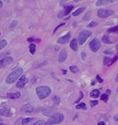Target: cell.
Listing matches in <instances>:
<instances>
[{"instance_id": "obj_1", "label": "cell", "mask_w": 118, "mask_h": 125, "mask_svg": "<svg viewBox=\"0 0 118 125\" xmlns=\"http://www.w3.org/2000/svg\"><path fill=\"white\" fill-rule=\"evenodd\" d=\"M52 90L47 86H40L36 87V94L40 99H44L51 95Z\"/></svg>"}, {"instance_id": "obj_2", "label": "cell", "mask_w": 118, "mask_h": 125, "mask_svg": "<svg viewBox=\"0 0 118 125\" xmlns=\"http://www.w3.org/2000/svg\"><path fill=\"white\" fill-rule=\"evenodd\" d=\"M22 73H23V69H22V68H18V69H16L15 71L11 72V73L8 75L7 79H6V83H8V84L14 83L17 79L22 74Z\"/></svg>"}, {"instance_id": "obj_3", "label": "cell", "mask_w": 118, "mask_h": 125, "mask_svg": "<svg viewBox=\"0 0 118 125\" xmlns=\"http://www.w3.org/2000/svg\"><path fill=\"white\" fill-rule=\"evenodd\" d=\"M64 121V115L62 113H55L46 122H44V125H55L59 124Z\"/></svg>"}, {"instance_id": "obj_4", "label": "cell", "mask_w": 118, "mask_h": 125, "mask_svg": "<svg viewBox=\"0 0 118 125\" xmlns=\"http://www.w3.org/2000/svg\"><path fill=\"white\" fill-rule=\"evenodd\" d=\"M91 36V32L89 31H82L79 34V43L80 45H82L85 43L87 40Z\"/></svg>"}, {"instance_id": "obj_5", "label": "cell", "mask_w": 118, "mask_h": 125, "mask_svg": "<svg viewBox=\"0 0 118 125\" xmlns=\"http://www.w3.org/2000/svg\"><path fill=\"white\" fill-rule=\"evenodd\" d=\"M114 12L113 10L109 9H99L98 10V17L101 19H105L107 17H110L114 14Z\"/></svg>"}, {"instance_id": "obj_6", "label": "cell", "mask_w": 118, "mask_h": 125, "mask_svg": "<svg viewBox=\"0 0 118 125\" xmlns=\"http://www.w3.org/2000/svg\"><path fill=\"white\" fill-rule=\"evenodd\" d=\"M89 46H90V49H91L93 52H96L100 49L101 43H100L98 39H93L92 41H91V42H90V44H89Z\"/></svg>"}, {"instance_id": "obj_7", "label": "cell", "mask_w": 118, "mask_h": 125, "mask_svg": "<svg viewBox=\"0 0 118 125\" xmlns=\"http://www.w3.org/2000/svg\"><path fill=\"white\" fill-rule=\"evenodd\" d=\"M12 62H13V58L12 57H10V56L4 57L3 59L0 60V68H4V67L8 66Z\"/></svg>"}, {"instance_id": "obj_8", "label": "cell", "mask_w": 118, "mask_h": 125, "mask_svg": "<svg viewBox=\"0 0 118 125\" xmlns=\"http://www.w3.org/2000/svg\"><path fill=\"white\" fill-rule=\"evenodd\" d=\"M73 8H74V6H72V5H70V6H65L64 7V11H62L60 14H58V18H62L63 16L68 15Z\"/></svg>"}, {"instance_id": "obj_9", "label": "cell", "mask_w": 118, "mask_h": 125, "mask_svg": "<svg viewBox=\"0 0 118 125\" xmlns=\"http://www.w3.org/2000/svg\"><path fill=\"white\" fill-rule=\"evenodd\" d=\"M70 36H71V33L70 32H67L66 35L62 36V37H60L58 40H57V42L59 44H65V43H67L69 39H70Z\"/></svg>"}, {"instance_id": "obj_10", "label": "cell", "mask_w": 118, "mask_h": 125, "mask_svg": "<svg viewBox=\"0 0 118 125\" xmlns=\"http://www.w3.org/2000/svg\"><path fill=\"white\" fill-rule=\"evenodd\" d=\"M12 112L11 109L8 108H2L0 109V116H4V117H11Z\"/></svg>"}, {"instance_id": "obj_11", "label": "cell", "mask_w": 118, "mask_h": 125, "mask_svg": "<svg viewBox=\"0 0 118 125\" xmlns=\"http://www.w3.org/2000/svg\"><path fill=\"white\" fill-rule=\"evenodd\" d=\"M28 82V79L27 77L25 76V75H22L21 77H20V79L18 81V83H17V85L16 86L18 87V88H22L26 84H27Z\"/></svg>"}, {"instance_id": "obj_12", "label": "cell", "mask_w": 118, "mask_h": 125, "mask_svg": "<svg viewBox=\"0 0 118 125\" xmlns=\"http://www.w3.org/2000/svg\"><path fill=\"white\" fill-rule=\"evenodd\" d=\"M67 50H62V51H61V52L59 53L58 61L60 62H65V61L67 60Z\"/></svg>"}, {"instance_id": "obj_13", "label": "cell", "mask_w": 118, "mask_h": 125, "mask_svg": "<svg viewBox=\"0 0 118 125\" xmlns=\"http://www.w3.org/2000/svg\"><path fill=\"white\" fill-rule=\"evenodd\" d=\"M7 97H8V98H11V99H16V98H19L20 97V92L8 93V94H7Z\"/></svg>"}, {"instance_id": "obj_14", "label": "cell", "mask_w": 118, "mask_h": 125, "mask_svg": "<svg viewBox=\"0 0 118 125\" xmlns=\"http://www.w3.org/2000/svg\"><path fill=\"white\" fill-rule=\"evenodd\" d=\"M70 48L74 52H77V51H78V41H77V39H73L72 41H71V42H70Z\"/></svg>"}, {"instance_id": "obj_15", "label": "cell", "mask_w": 118, "mask_h": 125, "mask_svg": "<svg viewBox=\"0 0 118 125\" xmlns=\"http://www.w3.org/2000/svg\"><path fill=\"white\" fill-rule=\"evenodd\" d=\"M91 97L93 98H97L98 97H100V91L98 89H94L91 92Z\"/></svg>"}, {"instance_id": "obj_16", "label": "cell", "mask_w": 118, "mask_h": 125, "mask_svg": "<svg viewBox=\"0 0 118 125\" xmlns=\"http://www.w3.org/2000/svg\"><path fill=\"white\" fill-rule=\"evenodd\" d=\"M112 63H113V61H112V59H111L110 57H105V58H104V60H103V64H104V65L110 66Z\"/></svg>"}, {"instance_id": "obj_17", "label": "cell", "mask_w": 118, "mask_h": 125, "mask_svg": "<svg viewBox=\"0 0 118 125\" xmlns=\"http://www.w3.org/2000/svg\"><path fill=\"white\" fill-rule=\"evenodd\" d=\"M113 1H106V0H99V1H97L96 2V5L97 6H102V5H107L109 4V3H112Z\"/></svg>"}, {"instance_id": "obj_18", "label": "cell", "mask_w": 118, "mask_h": 125, "mask_svg": "<svg viewBox=\"0 0 118 125\" xmlns=\"http://www.w3.org/2000/svg\"><path fill=\"white\" fill-rule=\"evenodd\" d=\"M84 10H85V8H78L76 11L73 12V14H72V15L74 16V17H76V16H79V14H81Z\"/></svg>"}, {"instance_id": "obj_19", "label": "cell", "mask_w": 118, "mask_h": 125, "mask_svg": "<svg viewBox=\"0 0 118 125\" xmlns=\"http://www.w3.org/2000/svg\"><path fill=\"white\" fill-rule=\"evenodd\" d=\"M29 50H30V52H31L32 54H34V53H35V51H36V45L34 44V43H32V44H30Z\"/></svg>"}, {"instance_id": "obj_20", "label": "cell", "mask_w": 118, "mask_h": 125, "mask_svg": "<svg viewBox=\"0 0 118 125\" xmlns=\"http://www.w3.org/2000/svg\"><path fill=\"white\" fill-rule=\"evenodd\" d=\"M32 121V118H24L21 120V124L22 125H28L30 121Z\"/></svg>"}, {"instance_id": "obj_21", "label": "cell", "mask_w": 118, "mask_h": 125, "mask_svg": "<svg viewBox=\"0 0 118 125\" xmlns=\"http://www.w3.org/2000/svg\"><path fill=\"white\" fill-rule=\"evenodd\" d=\"M102 42L105 43H108V44L112 43V41L110 40V38H109V36L108 35H104L103 37H102Z\"/></svg>"}, {"instance_id": "obj_22", "label": "cell", "mask_w": 118, "mask_h": 125, "mask_svg": "<svg viewBox=\"0 0 118 125\" xmlns=\"http://www.w3.org/2000/svg\"><path fill=\"white\" fill-rule=\"evenodd\" d=\"M70 71L72 72V73L76 74V73H79V67L78 66H76V65H72V66H70Z\"/></svg>"}, {"instance_id": "obj_23", "label": "cell", "mask_w": 118, "mask_h": 125, "mask_svg": "<svg viewBox=\"0 0 118 125\" xmlns=\"http://www.w3.org/2000/svg\"><path fill=\"white\" fill-rule=\"evenodd\" d=\"M7 44H8V42H7V41H6V40H2V41H0V51H1L3 48H5V47L7 46Z\"/></svg>"}, {"instance_id": "obj_24", "label": "cell", "mask_w": 118, "mask_h": 125, "mask_svg": "<svg viewBox=\"0 0 118 125\" xmlns=\"http://www.w3.org/2000/svg\"><path fill=\"white\" fill-rule=\"evenodd\" d=\"M76 108H77V109H87L86 104H85V103H80V104H78Z\"/></svg>"}, {"instance_id": "obj_25", "label": "cell", "mask_w": 118, "mask_h": 125, "mask_svg": "<svg viewBox=\"0 0 118 125\" xmlns=\"http://www.w3.org/2000/svg\"><path fill=\"white\" fill-rule=\"evenodd\" d=\"M108 32H109V33H111V32H115V33H118V26L110 28V29L108 30Z\"/></svg>"}, {"instance_id": "obj_26", "label": "cell", "mask_w": 118, "mask_h": 125, "mask_svg": "<svg viewBox=\"0 0 118 125\" xmlns=\"http://www.w3.org/2000/svg\"><path fill=\"white\" fill-rule=\"evenodd\" d=\"M28 42H31V43H32L33 42H41V40L36 39V38L32 37V38H29V39H28Z\"/></svg>"}, {"instance_id": "obj_27", "label": "cell", "mask_w": 118, "mask_h": 125, "mask_svg": "<svg viewBox=\"0 0 118 125\" xmlns=\"http://www.w3.org/2000/svg\"><path fill=\"white\" fill-rule=\"evenodd\" d=\"M101 99L103 100V101L107 102L108 101V99H109V97H108V95H107V94H103V95L101 96Z\"/></svg>"}, {"instance_id": "obj_28", "label": "cell", "mask_w": 118, "mask_h": 125, "mask_svg": "<svg viewBox=\"0 0 118 125\" xmlns=\"http://www.w3.org/2000/svg\"><path fill=\"white\" fill-rule=\"evenodd\" d=\"M53 99L55 100V104H58L59 102H60V98H59V97H57V96H55V97L53 98Z\"/></svg>"}, {"instance_id": "obj_29", "label": "cell", "mask_w": 118, "mask_h": 125, "mask_svg": "<svg viewBox=\"0 0 118 125\" xmlns=\"http://www.w3.org/2000/svg\"><path fill=\"white\" fill-rule=\"evenodd\" d=\"M97 22H95V21H92V22H91V23H89L88 24V27H90V28H91V27H95V26H97Z\"/></svg>"}, {"instance_id": "obj_30", "label": "cell", "mask_w": 118, "mask_h": 125, "mask_svg": "<svg viewBox=\"0 0 118 125\" xmlns=\"http://www.w3.org/2000/svg\"><path fill=\"white\" fill-rule=\"evenodd\" d=\"M91 107L97 106V105H98V101H97V100H93V101L91 102Z\"/></svg>"}, {"instance_id": "obj_31", "label": "cell", "mask_w": 118, "mask_h": 125, "mask_svg": "<svg viewBox=\"0 0 118 125\" xmlns=\"http://www.w3.org/2000/svg\"><path fill=\"white\" fill-rule=\"evenodd\" d=\"M43 121H36V122H34L32 125H43Z\"/></svg>"}, {"instance_id": "obj_32", "label": "cell", "mask_w": 118, "mask_h": 125, "mask_svg": "<svg viewBox=\"0 0 118 125\" xmlns=\"http://www.w3.org/2000/svg\"><path fill=\"white\" fill-rule=\"evenodd\" d=\"M18 25V21H16V20H14L13 22H12V24L10 25V29H12V28L14 27V26H17Z\"/></svg>"}, {"instance_id": "obj_33", "label": "cell", "mask_w": 118, "mask_h": 125, "mask_svg": "<svg viewBox=\"0 0 118 125\" xmlns=\"http://www.w3.org/2000/svg\"><path fill=\"white\" fill-rule=\"evenodd\" d=\"M91 11H88V13H87V15L86 17H84V20H88L90 17H91Z\"/></svg>"}, {"instance_id": "obj_34", "label": "cell", "mask_w": 118, "mask_h": 125, "mask_svg": "<svg viewBox=\"0 0 118 125\" xmlns=\"http://www.w3.org/2000/svg\"><path fill=\"white\" fill-rule=\"evenodd\" d=\"M96 78H97V81H98V82H100V83H102V82H103L102 78L101 77L100 75H97V76H96Z\"/></svg>"}, {"instance_id": "obj_35", "label": "cell", "mask_w": 118, "mask_h": 125, "mask_svg": "<svg viewBox=\"0 0 118 125\" xmlns=\"http://www.w3.org/2000/svg\"><path fill=\"white\" fill-rule=\"evenodd\" d=\"M117 59H118V53L116 55H115V56H114V59H112V61H113V62H114L115 61H116V60H117Z\"/></svg>"}, {"instance_id": "obj_36", "label": "cell", "mask_w": 118, "mask_h": 125, "mask_svg": "<svg viewBox=\"0 0 118 125\" xmlns=\"http://www.w3.org/2000/svg\"><path fill=\"white\" fill-rule=\"evenodd\" d=\"M83 98V95H82V93H80V97H79V99H78V100H77V101H76V102L78 103V102H79V100H80V99H81V98Z\"/></svg>"}, {"instance_id": "obj_37", "label": "cell", "mask_w": 118, "mask_h": 125, "mask_svg": "<svg viewBox=\"0 0 118 125\" xmlns=\"http://www.w3.org/2000/svg\"><path fill=\"white\" fill-rule=\"evenodd\" d=\"M114 121H118V115H115V116L114 117Z\"/></svg>"}, {"instance_id": "obj_38", "label": "cell", "mask_w": 118, "mask_h": 125, "mask_svg": "<svg viewBox=\"0 0 118 125\" xmlns=\"http://www.w3.org/2000/svg\"><path fill=\"white\" fill-rule=\"evenodd\" d=\"M81 56H82V58H83V59H85V57H86V53H84V52H82V53H81Z\"/></svg>"}, {"instance_id": "obj_39", "label": "cell", "mask_w": 118, "mask_h": 125, "mask_svg": "<svg viewBox=\"0 0 118 125\" xmlns=\"http://www.w3.org/2000/svg\"><path fill=\"white\" fill-rule=\"evenodd\" d=\"M98 125H105V123L103 122V121H101V122H99Z\"/></svg>"}, {"instance_id": "obj_40", "label": "cell", "mask_w": 118, "mask_h": 125, "mask_svg": "<svg viewBox=\"0 0 118 125\" xmlns=\"http://www.w3.org/2000/svg\"><path fill=\"white\" fill-rule=\"evenodd\" d=\"M2 7H3V2H2V1H0V8H2Z\"/></svg>"}, {"instance_id": "obj_41", "label": "cell", "mask_w": 118, "mask_h": 125, "mask_svg": "<svg viewBox=\"0 0 118 125\" xmlns=\"http://www.w3.org/2000/svg\"><path fill=\"white\" fill-rule=\"evenodd\" d=\"M62 72H63V74H67V71L66 70H62Z\"/></svg>"}, {"instance_id": "obj_42", "label": "cell", "mask_w": 118, "mask_h": 125, "mask_svg": "<svg viewBox=\"0 0 118 125\" xmlns=\"http://www.w3.org/2000/svg\"><path fill=\"white\" fill-rule=\"evenodd\" d=\"M106 93H107V94H110V93H111V91H110V90H107Z\"/></svg>"}, {"instance_id": "obj_43", "label": "cell", "mask_w": 118, "mask_h": 125, "mask_svg": "<svg viewBox=\"0 0 118 125\" xmlns=\"http://www.w3.org/2000/svg\"><path fill=\"white\" fill-rule=\"evenodd\" d=\"M0 125H8V124H6V123H0Z\"/></svg>"}, {"instance_id": "obj_44", "label": "cell", "mask_w": 118, "mask_h": 125, "mask_svg": "<svg viewBox=\"0 0 118 125\" xmlns=\"http://www.w3.org/2000/svg\"><path fill=\"white\" fill-rule=\"evenodd\" d=\"M116 50H117V51H118V44H117V45H116Z\"/></svg>"}, {"instance_id": "obj_45", "label": "cell", "mask_w": 118, "mask_h": 125, "mask_svg": "<svg viewBox=\"0 0 118 125\" xmlns=\"http://www.w3.org/2000/svg\"><path fill=\"white\" fill-rule=\"evenodd\" d=\"M116 81H118V75H117V77H116Z\"/></svg>"}, {"instance_id": "obj_46", "label": "cell", "mask_w": 118, "mask_h": 125, "mask_svg": "<svg viewBox=\"0 0 118 125\" xmlns=\"http://www.w3.org/2000/svg\"><path fill=\"white\" fill-rule=\"evenodd\" d=\"M0 36H1V31H0Z\"/></svg>"}, {"instance_id": "obj_47", "label": "cell", "mask_w": 118, "mask_h": 125, "mask_svg": "<svg viewBox=\"0 0 118 125\" xmlns=\"http://www.w3.org/2000/svg\"><path fill=\"white\" fill-rule=\"evenodd\" d=\"M0 121H1V120H0Z\"/></svg>"}, {"instance_id": "obj_48", "label": "cell", "mask_w": 118, "mask_h": 125, "mask_svg": "<svg viewBox=\"0 0 118 125\" xmlns=\"http://www.w3.org/2000/svg\"><path fill=\"white\" fill-rule=\"evenodd\" d=\"M117 91H118V89H117Z\"/></svg>"}]
</instances>
